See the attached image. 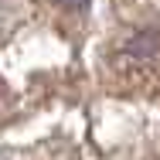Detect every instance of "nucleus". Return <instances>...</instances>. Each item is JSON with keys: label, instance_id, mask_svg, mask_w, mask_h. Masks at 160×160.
<instances>
[]
</instances>
